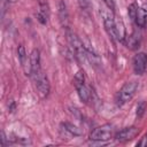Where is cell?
<instances>
[{"label":"cell","instance_id":"cell-1","mask_svg":"<svg viewBox=\"0 0 147 147\" xmlns=\"http://www.w3.org/2000/svg\"><path fill=\"white\" fill-rule=\"evenodd\" d=\"M67 39L68 42L71 47L72 53H75V56L80 61V62H85L87 61V53H86V47L85 44L82 41V39L72 31H70L69 29H67Z\"/></svg>","mask_w":147,"mask_h":147},{"label":"cell","instance_id":"cell-2","mask_svg":"<svg viewBox=\"0 0 147 147\" xmlns=\"http://www.w3.org/2000/svg\"><path fill=\"white\" fill-rule=\"evenodd\" d=\"M74 85L76 87V91H77V94H78L79 99L83 102L87 103L91 99V93H90L88 87L85 84V76H84V72L82 70H78L77 74L75 75Z\"/></svg>","mask_w":147,"mask_h":147},{"label":"cell","instance_id":"cell-3","mask_svg":"<svg viewBox=\"0 0 147 147\" xmlns=\"http://www.w3.org/2000/svg\"><path fill=\"white\" fill-rule=\"evenodd\" d=\"M138 90V83L137 82H127L125 83L122 88L118 91L117 93V99H116V102L118 106H123L124 103H126L127 101H130L133 95L136 94Z\"/></svg>","mask_w":147,"mask_h":147},{"label":"cell","instance_id":"cell-4","mask_svg":"<svg viewBox=\"0 0 147 147\" xmlns=\"http://www.w3.org/2000/svg\"><path fill=\"white\" fill-rule=\"evenodd\" d=\"M114 127L111 124H103L101 126L95 127L90 133V139L92 141H107L113 138Z\"/></svg>","mask_w":147,"mask_h":147},{"label":"cell","instance_id":"cell-5","mask_svg":"<svg viewBox=\"0 0 147 147\" xmlns=\"http://www.w3.org/2000/svg\"><path fill=\"white\" fill-rule=\"evenodd\" d=\"M32 78H33L37 92L40 95V98H42V99L47 98V95L49 94V91H51V85H49V80H48L47 76L42 72V70H40L38 74L32 76Z\"/></svg>","mask_w":147,"mask_h":147},{"label":"cell","instance_id":"cell-6","mask_svg":"<svg viewBox=\"0 0 147 147\" xmlns=\"http://www.w3.org/2000/svg\"><path fill=\"white\" fill-rule=\"evenodd\" d=\"M101 16H102V21H103V25L105 29L107 31V33L113 38L117 40V30H116V17L113 15V11L110 9L101 10Z\"/></svg>","mask_w":147,"mask_h":147},{"label":"cell","instance_id":"cell-7","mask_svg":"<svg viewBox=\"0 0 147 147\" xmlns=\"http://www.w3.org/2000/svg\"><path fill=\"white\" fill-rule=\"evenodd\" d=\"M147 68V54L140 52L133 57V70L137 75H142Z\"/></svg>","mask_w":147,"mask_h":147},{"label":"cell","instance_id":"cell-8","mask_svg":"<svg viewBox=\"0 0 147 147\" xmlns=\"http://www.w3.org/2000/svg\"><path fill=\"white\" fill-rule=\"evenodd\" d=\"M38 3V10H37V20L41 24H46L49 17V5L47 0H37Z\"/></svg>","mask_w":147,"mask_h":147},{"label":"cell","instance_id":"cell-9","mask_svg":"<svg viewBox=\"0 0 147 147\" xmlns=\"http://www.w3.org/2000/svg\"><path fill=\"white\" fill-rule=\"evenodd\" d=\"M138 132H139L138 127L127 126V127H124L121 131H118L115 134V138H116L117 141H129V140H132L138 134Z\"/></svg>","mask_w":147,"mask_h":147},{"label":"cell","instance_id":"cell-10","mask_svg":"<svg viewBox=\"0 0 147 147\" xmlns=\"http://www.w3.org/2000/svg\"><path fill=\"white\" fill-rule=\"evenodd\" d=\"M30 68H31V74H30L31 77L34 76L36 74H38L41 70V67H40V52L37 48L32 49V52L30 54Z\"/></svg>","mask_w":147,"mask_h":147},{"label":"cell","instance_id":"cell-11","mask_svg":"<svg viewBox=\"0 0 147 147\" xmlns=\"http://www.w3.org/2000/svg\"><path fill=\"white\" fill-rule=\"evenodd\" d=\"M17 56H18V60H20V63L21 65L23 67V69L25 70L26 75H30V70H29V67H30V59L28 61V55H26V52H25V48L23 45H20L17 47ZM31 69V68H30Z\"/></svg>","mask_w":147,"mask_h":147},{"label":"cell","instance_id":"cell-12","mask_svg":"<svg viewBox=\"0 0 147 147\" xmlns=\"http://www.w3.org/2000/svg\"><path fill=\"white\" fill-rule=\"evenodd\" d=\"M59 18H60V22H61V25L65 29H69L68 28V24H69V14H68V9H67V5L63 0H61L59 2Z\"/></svg>","mask_w":147,"mask_h":147},{"label":"cell","instance_id":"cell-13","mask_svg":"<svg viewBox=\"0 0 147 147\" xmlns=\"http://www.w3.org/2000/svg\"><path fill=\"white\" fill-rule=\"evenodd\" d=\"M134 23H136V25L139 26V28H144V26L147 24V10H146V9H144V8H141V7H138Z\"/></svg>","mask_w":147,"mask_h":147},{"label":"cell","instance_id":"cell-14","mask_svg":"<svg viewBox=\"0 0 147 147\" xmlns=\"http://www.w3.org/2000/svg\"><path fill=\"white\" fill-rule=\"evenodd\" d=\"M61 126L63 127L64 131H67V132H68L69 134H71V136L79 137V136L83 134V131H82L77 125H75V124H72V123H70V122H63V123L61 124Z\"/></svg>","mask_w":147,"mask_h":147},{"label":"cell","instance_id":"cell-15","mask_svg":"<svg viewBox=\"0 0 147 147\" xmlns=\"http://www.w3.org/2000/svg\"><path fill=\"white\" fill-rule=\"evenodd\" d=\"M139 44H140V34H139V33L133 32L130 37H127L126 46H127L130 49H134V48L139 47Z\"/></svg>","mask_w":147,"mask_h":147},{"label":"cell","instance_id":"cell-16","mask_svg":"<svg viewBox=\"0 0 147 147\" xmlns=\"http://www.w3.org/2000/svg\"><path fill=\"white\" fill-rule=\"evenodd\" d=\"M116 30H117V40L123 41L125 39V28L121 20H116Z\"/></svg>","mask_w":147,"mask_h":147},{"label":"cell","instance_id":"cell-17","mask_svg":"<svg viewBox=\"0 0 147 147\" xmlns=\"http://www.w3.org/2000/svg\"><path fill=\"white\" fill-rule=\"evenodd\" d=\"M137 9H138V7H137L136 3H131V5L127 7V14H129V17H130V20H131L132 22H134V20H136Z\"/></svg>","mask_w":147,"mask_h":147},{"label":"cell","instance_id":"cell-18","mask_svg":"<svg viewBox=\"0 0 147 147\" xmlns=\"http://www.w3.org/2000/svg\"><path fill=\"white\" fill-rule=\"evenodd\" d=\"M145 108H146V102L145 101H141L140 103H138V106H137V116L138 117H141L144 115Z\"/></svg>","mask_w":147,"mask_h":147},{"label":"cell","instance_id":"cell-19","mask_svg":"<svg viewBox=\"0 0 147 147\" xmlns=\"http://www.w3.org/2000/svg\"><path fill=\"white\" fill-rule=\"evenodd\" d=\"M103 3L107 6L108 9H110L111 11L115 10V7H116V0H102Z\"/></svg>","mask_w":147,"mask_h":147},{"label":"cell","instance_id":"cell-20","mask_svg":"<svg viewBox=\"0 0 147 147\" xmlns=\"http://www.w3.org/2000/svg\"><path fill=\"white\" fill-rule=\"evenodd\" d=\"M78 3L83 9H86L90 7V0H78Z\"/></svg>","mask_w":147,"mask_h":147}]
</instances>
